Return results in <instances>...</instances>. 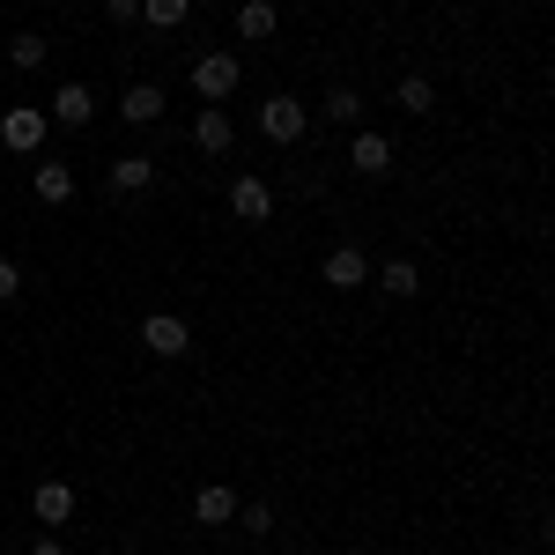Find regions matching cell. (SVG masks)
Instances as JSON below:
<instances>
[{
    "label": "cell",
    "mask_w": 555,
    "mask_h": 555,
    "mask_svg": "<svg viewBox=\"0 0 555 555\" xmlns=\"http://www.w3.org/2000/svg\"><path fill=\"white\" fill-rule=\"evenodd\" d=\"M237 526H245L253 541H267V533H274V504H237Z\"/></svg>",
    "instance_id": "obj_20"
},
{
    "label": "cell",
    "mask_w": 555,
    "mask_h": 555,
    "mask_svg": "<svg viewBox=\"0 0 555 555\" xmlns=\"http://www.w3.org/2000/svg\"><path fill=\"white\" fill-rule=\"evenodd\" d=\"M38 201H44V208H67V201H75V171L38 156Z\"/></svg>",
    "instance_id": "obj_12"
},
{
    "label": "cell",
    "mask_w": 555,
    "mask_h": 555,
    "mask_svg": "<svg viewBox=\"0 0 555 555\" xmlns=\"http://www.w3.org/2000/svg\"><path fill=\"white\" fill-rule=\"evenodd\" d=\"M141 15H149L156 30H178V23L193 15V0H141Z\"/></svg>",
    "instance_id": "obj_18"
},
{
    "label": "cell",
    "mask_w": 555,
    "mask_h": 555,
    "mask_svg": "<svg viewBox=\"0 0 555 555\" xmlns=\"http://www.w3.org/2000/svg\"><path fill=\"white\" fill-rule=\"evenodd\" d=\"M44 133H52V119H44L38 104H15V112L0 119V141H8L15 156H38V149H44Z\"/></svg>",
    "instance_id": "obj_2"
},
{
    "label": "cell",
    "mask_w": 555,
    "mask_h": 555,
    "mask_svg": "<svg viewBox=\"0 0 555 555\" xmlns=\"http://www.w3.org/2000/svg\"><path fill=\"white\" fill-rule=\"evenodd\" d=\"M400 112H408V119L437 112V89H429V75H408V82H400Z\"/></svg>",
    "instance_id": "obj_17"
},
{
    "label": "cell",
    "mask_w": 555,
    "mask_h": 555,
    "mask_svg": "<svg viewBox=\"0 0 555 555\" xmlns=\"http://www.w3.org/2000/svg\"><path fill=\"white\" fill-rule=\"evenodd\" d=\"M44 119H52V127H89V119H96V96H89L82 82H67L60 96H52V112H44Z\"/></svg>",
    "instance_id": "obj_8"
},
{
    "label": "cell",
    "mask_w": 555,
    "mask_h": 555,
    "mask_svg": "<svg viewBox=\"0 0 555 555\" xmlns=\"http://www.w3.org/2000/svg\"><path fill=\"white\" fill-rule=\"evenodd\" d=\"M30 512H38V526H67L75 518V489L67 481H38L30 489Z\"/></svg>",
    "instance_id": "obj_6"
},
{
    "label": "cell",
    "mask_w": 555,
    "mask_h": 555,
    "mask_svg": "<svg viewBox=\"0 0 555 555\" xmlns=\"http://www.w3.org/2000/svg\"><path fill=\"white\" fill-rule=\"evenodd\" d=\"M141 341L156 348V356H185L193 334H185V319H171V311H149V319H141Z\"/></svg>",
    "instance_id": "obj_4"
},
{
    "label": "cell",
    "mask_w": 555,
    "mask_h": 555,
    "mask_svg": "<svg viewBox=\"0 0 555 555\" xmlns=\"http://www.w3.org/2000/svg\"><path fill=\"white\" fill-rule=\"evenodd\" d=\"M326 282H334V289H363V282H371V259L356 253V245H334V253H326Z\"/></svg>",
    "instance_id": "obj_11"
},
{
    "label": "cell",
    "mask_w": 555,
    "mask_h": 555,
    "mask_svg": "<svg viewBox=\"0 0 555 555\" xmlns=\"http://www.w3.org/2000/svg\"><path fill=\"white\" fill-rule=\"evenodd\" d=\"M119 119H127V127H156V119H164V89H156V82H133L127 96H119Z\"/></svg>",
    "instance_id": "obj_9"
},
{
    "label": "cell",
    "mask_w": 555,
    "mask_h": 555,
    "mask_svg": "<svg viewBox=\"0 0 555 555\" xmlns=\"http://www.w3.org/2000/svg\"><path fill=\"white\" fill-rule=\"evenodd\" d=\"M193 141H201L208 156H230V141H237L230 112H222V104H201V119H193Z\"/></svg>",
    "instance_id": "obj_7"
},
{
    "label": "cell",
    "mask_w": 555,
    "mask_h": 555,
    "mask_svg": "<svg viewBox=\"0 0 555 555\" xmlns=\"http://www.w3.org/2000/svg\"><path fill=\"white\" fill-rule=\"evenodd\" d=\"M304 127H311V112H304L297 96H267V104H259V133H267L274 149H289V141H304Z\"/></svg>",
    "instance_id": "obj_1"
},
{
    "label": "cell",
    "mask_w": 555,
    "mask_h": 555,
    "mask_svg": "<svg viewBox=\"0 0 555 555\" xmlns=\"http://www.w3.org/2000/svg\"><path fill=\"white\" fill-rule=\"evenodd\" d=\"M237 38H274V0H245V8H237Z\"/></svg>",
    "instance_id": "obj_15"
},
{
    "label": "cell",
    "mask_w": 555,
    "mask_h": 555,
    "mask_svg": "<svg viewBox=\"0 0 555 555\" xmlns=\"http://www.w3.org/2000/svg\"><path fill=\"white\" fill-rule=\"evenodd\" d=\"M119 555H141V548H119Z\"/></svg>",
    "instance_id": "obj_25"
},
{
    "label": "cell",
    "mask_w": 555,
    "mask_h": 555,
    "mask_svg": "<svg viewBox=\"0 0 555 555\" xmlns=\"http://www.w3.org/2000/svg\"><path fill=\"white\" fill-rule=\"evenodd\" d=\"M230 89H237V60H230V52H201V60H193V96H201V104H222Z\"/></svg>",
    "instance_id": "obj_3"
},
{
    "label": "cell",
    "mask_w": 555,
    "mask_h": 555,
    "mask_svg": "<svg viewBox=\"0 0 555 555\" xmlns=\"http://www.w3.org/2000/svg\"><path fill=\"white\" fill-rule=\"evenodd\" d=\"M348 164L363 178H385L392 171V141H385V133H356V141H348Z\"/></svg>",
    "instance_id": "obj_10"
},
{
    "label": "cell",
    "mask_w": 555,
    "mask_h": 555,
    "mask_svg": "<svg viewBox=\"0 0 555 555\" xmlns=\"http://www.w3.org/2000/svg\"><path fill=\"white\" fill-rule=\"evenodd\" d=\"M104 15H112V23H133V15H141V0H104Z\"/></svg>",
    "instance_id": "obj_23"
},
{
    "label": "cell",
    "mask_w": 555,
    "mask_h": 555,
    "mask_svg": "<svg viewBox=\"0 0 555 555\" xmlns=\"http://www.w3.org/2000/svg\"><path fill=\"white\" fill-rule=\"evenodd\" d=\"M38 60H44V38H30V30L8 44V67H38Z\"/></svg>",
    "instance_id": "obj_21"
},
{
    "label": "cell",
    "mask_w": 555,
    "mask_h": 555,
    "mask_svg": "<svg viewBox=\"0 0 555 555\" xmlns=\"http://www.w3.org/2000/svg\"><path fill=\"white\" fill-rule=\"evenodd\" d=\"M230 215H237V222H267V215H274V185H267V178H237V185H230Z\"/></svg>",
    "instance_id": "obj_5"
},
{
    "label": "cell",
    "mask_w": 555,
    "mask_h": 555,
    "mask_svg": "<svg viewBox=\"0 0 555 555\" xmlns=\"http://www.w3.org/2000/svg\"><path fill=\"white\" fill-rule=\"evenodd\" d=\"M193 518H201V526H230V518H237V496H230L222 481H208V489L193 496Z\"/></svg>",
    "instance_id": "obj_13"
},
{
    "label": "cell",
    "mask_w": 555,
    "mask_h": 555,
    "mask_svg": "<svg viewBox=\"0 0 555 555\" xmlns=\"http://www.w3.org/2000/svg\"><path fill=\"white\" fill-rule=\"evenodd\" d=\"M326 119H334V127H356V119H363V96H356V89H334V96H326Z\"/></svg>",
    "instance_id": "obj_19"
},
{
    "label": "cell",
    "mask_w": 555,
    "mask_h": 555,
    "mask_svg": "<svg viewBox=\"0 0 555 555\" xmlns=\"http://www.w3.org/2000/svg\"><path fill=\"white\" fill-rule=\"evenodd\" d=\"M112 185H119V193H149V185H156V156H119V164H112Z\"/></svg>",
    "instance_id": "obj_14"
},
{
    "label": "cell",
    "mask_w": 555,
    "mask_h": 555,
    "mask_svg": "<svg viewBox=\"0 0 555 555\" xmlns=\"http://www.w3.org/2000/svg\"><path fill=\"white\" fill-rule=\"evenodd\" d=\"M30 555H67V548H60V541H30Z\"/></svg>",
    "instance_id": "obj_24"
},
{
    "label": "cell",
    "mask_w": 555,
    "mask_h": 555,
    "mask_svg": "<svg viewBox=\"0 0 555 555\" xmlns=\"http://www.w3.org/2000/svg\"><path fill=\"white\" fill-rule=\"evenodd\" d=\"M378 289H385V297H415V289H423V274H415V259H385Z\"/></svg>",
    "instance_id": "obj_16"
},
{
    "label": "cell",
    "mask_w": 555,
    "mask_h": 555,
    "mask_svg": "<svg viewBox=\"0 0 555 555\" xmlns=\"http://www.w3.org/2000/svg\"><path fill=\"white\" fill-rule=\"evenodd\" d=\"M23 297V274H15V259H0V304Z\"/></svg>",
    "instance_id": "obj_22"
}]
</instances>
